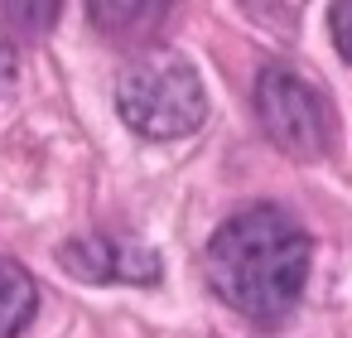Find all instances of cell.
<instances>
[{
	"label": "cell",
	"mask_w": 352,
	"mask_h": 338,
	"mask_svg": "<svg viewBox=\"0 0 352 338\" xmlns=\"http://www.w3.org/2000/svg\"><path fill=\"white\" fill-rule=\"evenodd\" d=\"M10 83H15V54H10L6 44H0V92H6Z\"/></svg>",
	"instance_id": "8"
},
{
	"label": "cell",
	"mask_w": 352,
	"mask_h": 338,
	"mask_svg": "<svg viewBox=\"0 0 352 338\" xmlns=\"http://www.w3.org/2000/svg\"><path fill=\"white\" fill-rule=\"evenodd\" d=\"M116 112L135 136L179 140L203 126L208 97H203V83L188 68V59H179L169 49H145L116 78Z\"/></svg>",
	"instance_id": "2"
},
{
	"label": "cell",
	"mask_w": 352,
	"mask_h": 338,
	"mask_svg": "<svg viewBox=\"0 0 352 338\" xmlns=\"http://www.w3.org/2000/svg\"><path fill=\"white\" fill-rule=\"evenodd\" d=\"M328 25H333V44H338V54L352 63V0H338L333 15H328Z\"/></svg>",
	"instance_id": "7"
},
{
	"label": "cell",
	"mask_w": 352,
	"mask_h": 338,
	"mask_svg": "<svg viewBox=\"0 0 352 338\" xmlns=\"http://www.w3.org/2000/svg\"><path fill=\"white\" fill-rule=\"evenodd\" d=\"M87 10H92V25L111 44H150V34L169 20L174 6H140V0H135V6H131V0H126V6H107V0H92Z\"/></svg>",
	"instance_id": "5"
},
{
	"label": "cell",
	"mask_w": 352,
	"mask_h": 338,
	"mask_svg": "<svg viewBox=\"0 0 352 338\" xmlns=\"http://www.w3.org/2000/svg\"><path fill=\"white\" fill-rule=\"evenodd\" d=\"M58 266L73 271L87 285H155L160 280V251L145 246L140 237H116V232H92L78 237L58 251Z\"/></svg>",
	"instance_id": "4"
},
{
	"label": "cell",
	"mask_w": 352,
	"mask_h": 338,
	"mask_svg": "<svg viewBox=\"0 0 352 338\" xmlns=\"http://www.w3.org/2000/svg\"><path fill=\"white\" fill-rule=\"evenodd\" d=\"M309 256H314L309 232L285 208L256 203L212 232L203 266L217 299H227L241 319L275 328L289 319V309L304 295Z\"/></svg>",
	"instance_id": "1"
},
{
	"label": "cell",
	"mask_w": 352,
	"mask_h": 338,
	"mask_svg": "<svg viewBox=\"0 0 352 338\" xmlns=\"http://www.w3.org/2000/svg\"><path fill=\"white\" fill-rule=\"evenodd\" d=\"M256 116L265 136L289 160H323L333 145V112L323 92L289 63H265L256 73Z\"/></svg>",
	"instance_id": "3"
},
{
	"label": "cell",
	"mask_w": 352,
	"mask_h": 338,
	"mask_svg": "<svg viewBox=\"0 0 352 338\" xmlns=\"http://www.w3.org/2000/svg\"><path fill=\"white\" fill-rule=\"evenodd\" d=\"M34 309H39L34 275L15 256H0V338L25 333V324L34 319Z\"/></svg>",
	"instance_id": "6"
}]
</instances>
